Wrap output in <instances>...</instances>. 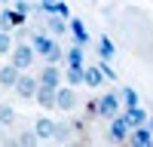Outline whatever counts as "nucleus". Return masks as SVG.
<instances>
[{"label": "nucleus", "mask_w": 153, "mask_h": 147, "mask_svg": "<svg viewBox=\"0 0 153 147\" xmlns=\"http://www.w3.org/2000/svg\"><path fill=\"white\" fill-rule=\"evenodd\" d=\"M31 40H34V49H37V52L46 55V61H52V65H58V61H61V49H58V43L52 40V37H46V34H34Z\"/></svg>", "instance_id": "nucleus-1"}, {"label": "nucleus", "mask_w": 153, "mask_h": 147, "mask_svg": "<svg viewBox=\"0 0 153 147\" xmlns=\"http://www.w3.org/2000/svg\"><path fill=\"white\" fill-rule=\"evenodd\" d=\"M34 43H19L16 49H12V65H19L22 71H28L31 65H34Z\"/></svg>", "instance_id": "nucleus-2"}, {"label": "nucleus", "mask_w": 153, "mask_h": 147, "mask_svg": "<svg viewBox=\"0 0 153 147\" xmlns=\"http://www.w3.org/2000/svg\"><path fill=\"white\" fill-rule=\"evenodd\" d=\"M120 98H123V95H117V92H107V95L98 101V110H101V117H104V120L120 117Z\"/></svg>", "instance_id": "nucleus-3"}, {"label": "nucleus", "mask_w": 153, "mask_h": 147, "mask_svg": "<svg viewBox=\"0 0 153 147\" xmlns=\"http://www.w3.org/2000/svg\"><path fill=\"white\" fill-rule=\"evenodd\" d=\"M123 120L129 122L132 129H138V126H147V120H150V117H147V110H144V107L132 104V107H126V110H123Z\"/></svg>", "instance_id": "nucleus-4"}, {"label": "nucleus", "mask_w": 153, "mask_h": 147, "mask_svg": "<svg viewBox=\"0 0 153 147\" xmlns=\"http://www.w3.org/2000/svg\"><path fill=\"white\" fill-rule=\"evenodd\" d=\"M25 19H28V12L22 9H3L0 12V31H9L12 24H25Z\"/></svg>", "instance_id": "nucleus-5"}, {"label": "nucleus", "mask_w": 153, "mask_h": 147, "mask_svg": "<svg viewBox=\"0 0 153 147\" xmlns=\"http://www.w3.org/2000/svg\"><path fill=\"white\" fill-rule=\"evenodd\" d=\"M37 89H40V80L25 77V74H22V80L16 83V92H19L22 98H37Z\"/></svg>", "instance_id": "nucleus-6"}, {"label": "nucleus", "mask_w": 153, "mask_h": 147, "mask_svg": "<svg viewBox=\"0 0 153 147\" xmlns=\"http://www.w3.org/2000/svg\"><path fill=\"white\" fill-rule=\"evenodd\" d=\"M19 80H22V68L19 65H6L0 71V86H6V89H16Z\"/></svg>", "instance_id": "nucleus-7"}, {"label": "nucleus", "mask_w": 153, "mask_h": 147, "mask_svg": "<svg viewBox=\"0 0 153 147\" xmlns=\"http://www.w3.org/2000/svg\"><path fill=\"white\" fill-rule=\"evenodd\" d=\"M74 104H76V92H74V86H68V89H58V95H55V107H58V110H74Z\"/></svg>", "instance_id": "nucleus-8"}, {"label": "nucleus", "mask_w": 153, "mask_h": 147, "mask_svg": "<svg viewBox=\"0 0 153 147\" xmlns=\"http://www.w3.org/2000/svg\"><path fill=\"white\" fill-rule=\"evenodd\" d=\"M126 135H132V126L123 117H113V122H110V141H126Z\"/></svg>", "instance_id": "nucleus-9"}, {"label": "nucleus", "mask_w": 153, "mask_h": 147, "mask_svg": "<svg viewBox=\"0 0 153 147\" xmlns=\"http://www.w3.org/2000/svg\"><path fill=\"white\" fill-rule=\"evenodd\" d=\"M129 141H132V144H138V147H150V144H153V129H150V126H147V129H144V126L132 129Z\"/></svg>", "instance_id": "nucleus-10"}, {"label": "nucleus", "mask_w": 153, "mask_h": 147, "mask_svg": "<svg viewBox=\"0 0 153 147\" xmlns=\"http://www.w3.org/2000/svg\"><path fill=\"white\" fill-rule=\"evenodd\" d=\"M40 83H43V86H55V89H58V83H61V71L52 65V61H49V65L43 68V74H40Z\"/></svg>", "instance_id": "nucleus-11"}, {"label": "nucleus", "mask_w": 153, "mask_h": 147, "mask_svg": "<svg viewBox=\"0 0 153 147\" xmlns=\"http://www.w3.org/2000/svg\"><path fill=\"white\" fill-rule=\"evenodd\" d=\"M55 95H58L55 86H43L40 83V89H37V101H40L43 107H55Z\"/></svg>", "instance_id": "nucleus-12"}, {"label": "nucleus", "mask_w": 153, "mask_h": 147, "mask_svg": "<svg viewBox=\"0 0 153 147\" xmlns=\"http://www.w3.org/2000/svg\"><path fill=\"white\" fill-rule=\"evenodd\" d=\"M71 34L76 37V43H80V46L89 43V31H86V24H83L80 19H71Z\"/></svg>", "instance_id": "nucleus-13"}, {"label": "nucleus", "mask_w": 153, "mask_h": 147, "mask_svg": "<svg viewBox=\"0 0 153 147\" xmlns=\"http://www.w3.org/2000/svg\"><path fill=\"white\" fill-rule=\"evenodd\" d=\"M34 132L40 135V138H52V135H55V122L49 120V117H40V120H37V129H34Z\"/></svg>", "instance_id": "nucleus-14"}, {"label": "nucleus", "mask_w": 153, "mask_h": 147, "mask_svg": "<svg viewBox=\"0 0 153 147\" xmlns=\"http://www.w3.org/2000/svg\"><path fill=\"white\" fill-rule=\"evenodd\" d=\"M68 68L83 71V46H80V43H76L74 49H68Z\"/></svg>", "instance_id": "nucleus-15"}, {"label": "nucleus", "mask_w": 153, "mask_h": 147, "mask_svg": "<svg viewBox=\"0 0 153 147\" xmlns=\"http://www.w3.org/2000/svg\"><path fill=\"white\" fill-rule=\"evenodd\" d=\"M101 77H104V71H101V65H95V68H86V86H101Z\"/></svg>", "instance_id": "nucleus-16"}, {"label": "nucleus", "mask_w": 153, "mask_h": 147, "mask_svg": "<svg viewBox=\"0 0 153 147\" xmlns=\"http://www.w3.org/2000/svg\"><path fill=\"white\" fill-rule=\"evenodd\" d=\"M98 55H101V58H107V61L117 55V49H113V43L107 40V37H101V40H98Z\"/></svg>", "instance_id": "nucleus-17"}, {"label": "nucleus", "mask_w": 153, "mask_h": 147, "mask_svg": "<svg viewBox=\"0 0 153 147\" xmlns=\"http://www.w3.org/2000/svg\"><path fill=\"white\" fill-rule=\"evenodd\" d=\"M6 52H12V37L9 31H0V55H6Z\"/></svg>", "instance_id": "nucleus-18"}, {"label": "nucleus", "mask_w": 153, "mask_h": 147, "mask_svg": "<svg viewBox=\"0 0 153 147\" xmlns=\"http://www.w3.org/2000/svg\"><path fill=\"white\" fill-rule=\"evenodd\" d=\"M49 28H52L55 34H61V31H68V24H65V19L55 12V16H49Z\"/></svg>", "instance_id": "nucleus-19"}, {"label": "nucleus", "mask_w": 153, "mask_h": 147, "mask_svg": "<svg viewBox=\"0 0 153 147\" xmlns=\"http://www.w3.org/2000/svg\"><path fill=\"white\" fill-rule=\"evenodd\" d=\"M120 95H123V104H126V107H132V104H138V92H135V89H129V86H126V89H123Z\"/></svg>", "instance_id": "nucleus-20"}, {"label": "nucleus", "mask_w": 153, "mask_h": 147, "mask_svg": "<svg viewBox=\"0 0 153 147\" xmlns=\"http://www.w3.org/2000/svg\"><path fill=\"white\" fill-rule=\"evenodd\" d=\"M0 122H3V126H9V122H12V107H0Z\"/></svg>", "instance_id": "nucleus-21"}, {"label": "nucleus", "mask_w": 153, "mask_h": 147, "mask_svg": "<svg viewBox=\"0 0 153 147\" xmlns=\"http://www.w3.org/2000/svg\"><path fill=\"white\" fill-rule=\"evenodd\" d=\"M101 71H104V77H107V80H117V71L107 65V58H101Z\"/></svg>", "instance_id": "nucleus-22"}, {"label": "nucleus", "mask_w": 153, "mask_h": 147, "mask_svg": "<svg viewBox=\"0 0 153 147\" xmlns=\"http://www.w3.org/2000/svg\"><path fill=\"white\" fill-rule=\"evenodd\" d=\"M37 138H40L37 132H25L22 138H19V144H37Z\"/></svg>", "instance_id": "nucleus-23"}, {"label": "nucleus", "mask_w": 153, "mask_h": 147, "mask_svg": "<svg viewBox=\"0 0 153 147\" xmlns=\"http://www.w3.org/2000/svg\"><path fill=\"white\" fill-rule=\"evenodd\" d=\"M55 12H58L61 19H68V16H71V9H68V3H61V0H55Z\"/></svg>", "instance_id": "nucleus-24"}, {"label": "nucleus", "mask_w": 153, "mask_h": 147, "mask_svg": "<svg viewBox=\"0 0 153 147\" xmlns=\"http://www.w3.org/2000/svg\"><path fill=\"white\" fill-rule=\"evenodd\" d=\"M147 126H150V129H153V120H147Z\"/></svg>", "instance_id": "nucleus-25"}]
</instances>
